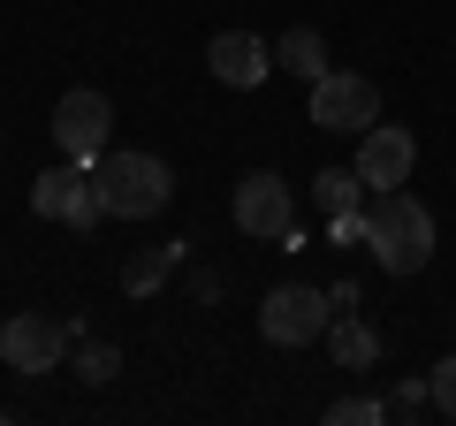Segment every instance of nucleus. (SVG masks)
<instances>
[{"instance_id":"9","label":"nucleus","mask_w":456,"mask_h":426,"mask_svg":"<svg viewBox=\"0 0 456 426\" xmlns=\"http://www.w3.org/2000/svg\"><path fill=\"white\" fill-rule=\"evenodd\" d=\"M411 168H419V145H411V130H388V122H373V130L358 137V176H365V191H403Z\"/></svg>"},{"instance_id":"7","label":"nucleus","mask_w":456,"mask_h":426,"mask_svg":"<svg viewBox=\"0 0 456 426\" xmlns=\"http://www.w3.org/2000/svg\"><path fill=\"white\" fill-rule=\"evenodd\" d=\"M107 130H114V107L99 92H69L61 107H53V145H61L69 160H84V168L107 152Z\"/></svg>"},{"instance_id":"10","label":"nucleus","mask_w":456,"mask_h":426,"mask_svg":"<svg viewBox=\"0 0 456 426\" xmlns=\"http://www.w3.org/2000/svg\"><path fill=\"white\" fill-rule=\"evenodd\" d=\"M206 69H213L221 84H236V92H251V84L274 69V46H266L259 31H221V38L206 46Z\"/></svg>"},{"instance_id":"3","label":"nucleus","mask_w":456,"mask_h":426,"mask_svg":"<svg viewBox=\"0 0 456 426\" xmlns=\"http://www.w3.org/2000/svg\"><path fill=\"white\" fill-rule=\"evenodd\" d=\"M31 206L46 213V221H69V229H99V221H107L99 176H92L84 160H61V168H46V176L31 183Z\"/></svg>"},{"instance_id":"15","label":"nucleus","mask_w":456,"mask_h":426,"mask_svg":"<svg viewBox=\"0 0 456 426\" xmlns=\"http://www.w3.org/2000/svg\"><path fill=\"white\" fill-rule=\"evenodd\" d=\"M114 373H122V350H114V343H77V381H92V389H107Z\"/></svg>"},{"instance_id":"5","label":"nucleus","mask_w":456,"mask_h":426,"mask_svg":"<svg viewBox=\"0 0 456 426\" xmlns=\"http://www.w3.org/2000/svg\"><path fill=\"white\" fill-rule=\"evenodd\" d=\"M380 122V92L365 77H350V69H327V77H312V130H373Z\"/></svg>"},{"instance_id":"17","label":"nucleus","mask_w":456,"mask_h":426,"mask_svg":"<svg viewBox=\"0 0 456 426\" xmlns=\"http://www.w3.org/2000/svg\"><path fill=\"white\" fill-rule=\"evenodd\" d=\"M426 411H434V389H426V381H411V389L388 396V419H426Z\"/></svg>"},{"instance_id":"11","label":"nucleus","mask_w":456,"mask_h":426,"mask_svg":"<svg viewBox=\"0 0 456 426\" xmlns=\"http://www.w3.org/2000/svg\"><path fill=\"white\" fill-rule=\"evenodd\" d=\"M274 61L281 69H297V77H327V46H320V31H305V23H297V31H281V46H274Z\"/></svg>"},{"instance_id":"13","label":"nucleus","mask_w":456,"mask_h":426,"mask_svg":"<svg viewBox=\"0 0 456 426\" xmlns=\"http://www.w3.org/2000/svg\"><path fill=\"white\" fill-rule=\"evenodd\" d=\"M312 191H320V213L335 221V213H358V198H365V176H358V168H327V176L312 183Z\"/></svg>"},{"instance_id":"12","label":"nucleus","mask_w":456,"mask_h":426,"mask_svg":"<svg viewBox=\"0 0 456 426\" xmlns=\"http://www.w3.org/2000/svg\"><path fill=\"white\" fill-rule=\"evenodd\" d=\"M175 266H183V244H160V251H145V259L122 266V290H130V297H152L167 274H175Z\"/></svg>"},{"instance_id":"4","label":"nucleus","mask_w":456,"mask_h":426,"mask_svg":"<svg viewBox=\"0 0 456 426\" xmlns=\"http://www.w3.org/2000/svg\"><path fill=\"white\" fill-rule=\"evenodd\" d=\"M320 328H327V297L305 290V282H281V290L259 297V335L266 343L305 350V343H320Z\"/></svg>"},{"instance_id":"1","label":"nucleus","mask_w":456,"mask_h":426,"mask_svg":"<svg viewBox=\"0 0 456 426\" xmlns=\"http://www.w3.org/2000/svg\"><path fill=\"white\" fill-rule=\"evenodd\" d=\"M365 221H373L365 251L380 259V274H419V266L434 259V213L411 191H380L373 206H365Z\"/></svg>"},{"instance_id":"8","label":"nucleus","mask_w":456,"mask_h":426,"mask_svg":"<svg viewBox=\"0 0 456 426\" xmlns=\"http://www.w3.org/2000/svg\"><path fill=\"white\" fill-rule=\"evenodd\" d=\"M236 229L244 236H289L297 229V191L281 176H266V168L244 176L236 183Z\"/></svg>"},{"instance_id":"14","label":"nucleus","mask_w":456,"mask_h":426,"mask_svg":"<svg viewBox=\"0 0 456 426\" xmlns=\"http://www.w3.org/2000/svg\"><path fill=\"white\" fill-rule=\"evenodd\" d=\"M327 350H335V365H350V373H358V365L380 358V335L365 328V320H342V328L327 335Z\"/></svg>"},{"instance_id":"18","label":"nucleus","mask_w":456,"mask_h":426,"mask_svg":"<svg viewBox=\"0 0 456 426\" xmlns=\"http://www.w3.org/2000/svg\"><path fill=\"white\" fill-rule=\"evenodd\" d=\"M426 389H434V411H441V419H456V358H441L434 373H426Z\"/></svg>"},{"instance_id":"6","label":"nucleus","mask_w":456,"mask_h":426,"mask_svg":"<svg viewBox=\"0 0 456 426\" xmlns=\"http://www.w3.org/2000/svg\"><path fill=\"white\" fill-rule=\"evenodd\" d=\"M69 343H77V328L69 320H46V312H16L0 328V358L16 365V373H53L69 358Z\"/></svg>"},{"instance_id":"19","label":"nucleus","mask_w":456,"mask_h":426,"mask_svg":"<svg viewBox=\"0 0 456 426\" xmlns=\"http://www.w3.org/2000/svg\"><path fill=\"white\" fill-rule=\"evenodd\" d=\"M327 236H335V244H365V236H373V221H365V213H335V221H327Z\"/></svg>"},{"instance_id":"2","label":"nucleus","mask_w":456,"mask_h":426,"mask_svg":"<svg viewBox=\"0 0 456 426\" xmlns=\"http://www.w3.org/2000/svg\"><path fill=\"white\" fill-rule=\"evenodd\" d=\"M92 176H99V198H107V221H145L175 198V176L152 152H99Z\"/></svg>"},{"instance_id":"16","label":"nucleus","mask_w":456,"mask_h":426,"mask_svg":"<svg viewBox=\"0 0 456 426\" xmlns=\"http://www.w3.org/2000/svg\"><path fill=\"white\" fill-rule=\"evenodd\" d=\"M388 419V404H380V396H342L335 411H327V426H380Z\"/></svg>"}]
</instances>
